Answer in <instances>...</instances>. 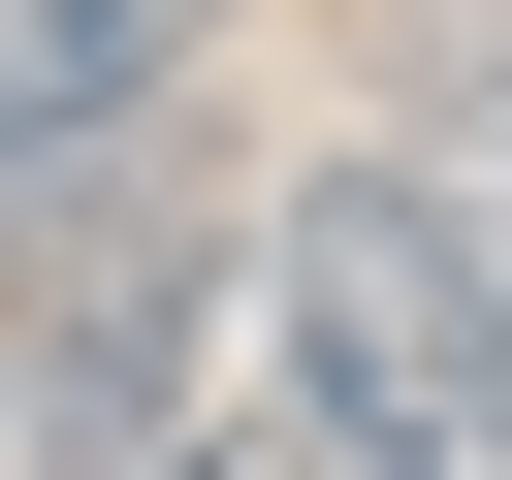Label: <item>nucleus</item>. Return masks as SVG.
Segmentation results:
<instances>
[{
  "mask_svg": "<svg viewBox=\"0 0 512 480\" xmlns=\"http://www.w3.org/2000/svg\"><path fill=\"white\" fill-rule=\"evenodd\" d=\"M224 320H256V384L352 416L384 480H512V320H480V256H448L416 160H288V224L224 256Z\"/></svg>",
  "mask_w": 512,
  "mask_h": 480,
  "instance_id": "f257e3e1",
  "label": "nucleus"
},
{
  "mask_svg": "<svg viewBox=\"0 0 512 480\" xmlns=\"http://www.w3.org/2000/svg\"><path fill=\"white\" fill-rule=\"evenodd\" d=\"M192 64L224 0H0V288L96 224H192Z\"/></svg>",
  "mask_w": 512,
  "mask_h": 480,
  "instance_id": "f03ea898",
  "label": "nucleus"
},
{
  "mask_svg": "<svg viewBox=\"0 0 512 480\" xmlns=\"http://www.w3.org/2000/svg\"><path fill=\"white\" fill-rule=\"evenodd\" d=\"M192 384H224V256L192 224H96V256L0 288V480H128Z\"/></svg>",
  "mask_w": 512,
  "mask_h": 480,
  "instance_id": "7ed1b4c3",
  "label": "nucleus"
},
{
  "mask_svg": "<svg viewBox=\"0 0 512 480\" xmlns=\"http://www.w3.org/2000/svg\"><path fill=\"white\" fill-rule=\"evenodd\" d=\"M416 192H448V256H480V320H512V0H448L416 32V128H384Z\"/></svg>",
  "mask_w": 512,
  "mask_h": 480,
  "instance_id": "20e7f679",
  "label": "nucleus"
},
{
  "mask_svg": "<svg viewBox=\"0 0 512 480\" xmlns=\"http://www.w3.org/2000/svg\"><path fill=\"white\" fill-rule=\"evenodd\" d=\"M128 480H384V448H352V416H288V384H256V352H224V384H192V416H160V448H128Z\"/></svg>",
  "mask_w": 512,
  "mask_h": 480,
  "instance_id": "39448f33",
  "label": "nucleus"
}]
</instances>
